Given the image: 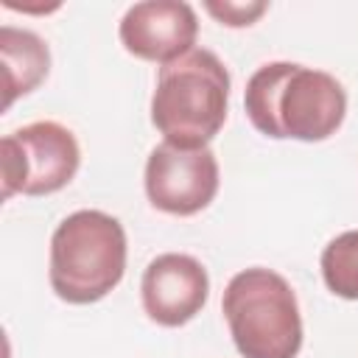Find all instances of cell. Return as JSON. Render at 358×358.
<instances>
[{"label":"cell","instance_id":"6da1fadb","mask_svg":"<svg viewBox=\"0 0 358 358\" xmlns=\"http://www.w3.org/2000/svg\"><path fill=\"white\" fill-rule=\"evenodd\" d=\"M243 106L249 123L271 140L322 143L341 129L347 92L324 70L296 62H268L249 76Z\"/></svg>","mask_w":358,"mask_h":358},{"label":"cell","instance_id":"7a4b0ae2","mask_svg":"<svg viewBox=\"0 0 358 358\" xmlns=\"http://www.w3.org/2000/svg\"><path fill=\"white\" fill-rule=\"evenodd\" d=\"M229 106V70L207 50L162 64L151 95V123L165 143L182 148H204L224 126Z\"/></svg>","mask_w":358,"mask_h":358},{"label":"cell","instance_id":"3957f363","mask_svg":"<svg viewBox=\"0 0 358 358\" xmlns=\"http://www.w3.org/2000/svg\"><path fill=\"white\" fill-rule=\"evenodd\" d=\"M126 271V229L103 210L70 213L50 238L48 280L67 305H92L117 288Z\"/></svg>","mask_w":358,"mask_h":358},{"label":"cell","instance_id":"277c9868","mask_svg":"<svg viewBox=\"0 0 358 358\" xmlns=\"http://www.w3.org/2000/svg\"><path fill=\"white\" fill-rule=\"evenodd\" d=\"M235 350L243 358H296L302 350V313L291 282L274 268L238 271L221 299Z\"/></svg>","mask_w":358,"mask_h":358},{"label":"cell","instance_id":"5b68a950","mask_svg":"<svg viewBox=\"0 0 358 358\" xmlns=\"http://www.w3.org/2000/svg\"><path fill=\"white\" fill-rule=\"evenodd\" d=\"M81 165L76 134L56 120L28 123L0 140L3 201L14 193L48 196L67 187Z\"/></svg>","mask_w":358,"mask_h":358},{"label":"cell","instance_id":"8992f818","mask_svg":"<svg viewBox=\"0 0 358 358\" xmlns=\"http://www.w3.org/2000/svg\"><path fill=\"white\" fill-rule=\"evenodd\" d=\"M145 196L154 210L168 215H196L218 193V159L204 148H182L173 143H159L151 148L143 173Z\"/></svg>","mask_w":358,"mask_h":358},{"label":"cell","instance_id":"52a82bcc","mask_svg":"<svg viewBox=\"0 0 358 358\" xmlns=\"http://www.w3.org/2000/svg\"><path fill=\"white\" fill-rule=\"evenodd\" d=\"M143 310L159 327H182L201 313L210 296V277L207 268L182 252L157 255L140 282Z\"/></svg>","mask_w":358,"mask_h":358},{"label":"cell","instance_id":"ba28073f","mask_svg":"<svg viewBox=\"0 0 358 358\" xmlns=\"http://www.w3.org/2000/svg\"><path fill=\"white\" fill-rule=\"evenodd\" d=\"M117 36L131 56L143 62L171 64L173 59L193 50L199 36V20L190 3L145 0L126 8Z\"/></svg>","mask_w":358,"mask_h":358},{"label":"cell","instance_id":"9c48e42d","mask_svg":"<svg viewBox=\"0 0 358 358\" xmlns=\"http://www.w3.org/2000/svg\"><path fill=\"white\" fill-rule=\"evenodd\" d=\"M0 56H3V109H8L20 95L34 92L50 73L48 42L25 28H0Z\"/></svg>","mask_w":358,"mask_h":358},{"label":"cell","instance_id":"30bf717a","mask_svg":"<svg viewBox=\"0 0 358 358\" xmlns=\"http://www.w3.org/2000/svg\"><path fill=\"white\" fill-rule=\"evenodd\" d=\"M322 280L330 294L358 302V229H347L324 246Z\"/></svg>","mask_w":358,"mask_h":358},{"label":"cell","instance_id":"8fae6325","mask_svg":"<svg viewBox=\"0 0 358 358\" xmlns=\"http://www.w3.org/2000/svg\"><path fill=\"white\" fill-rule=\"evenodd\" d=\"M207 14H213L221 25H229V28H246L252 22H257L266 11H268V3L257 0V3H238V0H207L204 3Z\"/></svg>","mask_w":358,"mask_h":358}]
</instances>
